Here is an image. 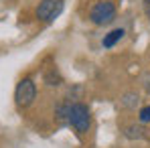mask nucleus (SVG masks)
Instances as JSON below:
<instances>
[{
	"label": "nucleus",
	"instance_id": "nucleus-5",
	"mask_svg": "<svg viewBox=\"0 0 150 148\" xmlns=\"http://www.w3.org/2000/svg\"><path fill=\"white\" fill-rule=\"evenodd\" d=\"M124 35H126V30L124 28H114V30H110L105 37H103V41H101V45L105 47V49H112L118 41H122L124 39Z\"/></svg>",
	"mask_w": 150,
	"mask_h": 148
},
{
	"label": "nucleus",
	"instance_id": "nucleus-1",
	"mask_svg": "<svg viewBox=\"0 0 150 148\" xmlns=\"http://www.w3.org/2000/svg\"><path fill=\"white\" fill-rule=\"evenodd\" d=\"M67 124H71V126H73V130L79 134V136L87 134V132H89V126H91L89 108H87L85 103H81V101H75V103H71Z\"/></svg>",
	"mask_w": 150,
	"mask_h": 148
},
{
	"label": "nucleus",
	"instance_id": "nucleus-8",
	"mask_svg": "<svg viewBox=\"0 0 150 148\" xmlns=\"http://www.w3.org/2000/svg\"><path fill=\"white\" fill-rule=\"evenodd\" d=\"M122 106L124 108H136L138 106V93H134V91H128V93H124V98H122Z\"/></svg>",
	"mask_w": 150,
	"mask_h": 148
},
{
	"label": "nucleus",
	"instance_id": "nucleus-9",
	"mask_svg": "<svg viewBox=\"0 0 150 148\" xmlns=\"http://www.w3.org/2000/svg\"><path fill=\"white\" fill-rule=\"evenodd\" d=\"M138 120H140L142 124L150 122V106H144V108L138 112Z\"/></svg>",
	"mask_w": 150,
	"mask_h": 148
},
{
	"label": "nucleus",
	"instance_id": "nucleus-11",
	"mask_svg": "<svg viewBox=\"0 0 150 148\" xmlns=\"http://www.w3.org/2000/svg\"><path fill=\"white\" fill-rule=\"evenodd\" d=\"M144 4H146V10H148V18H150V0H144Z\"/></svg>",
	"mask_w": 150,
	"mask_h": 148
},
{
	"label": "nucleus",
	"instance_id": "nucleus-3",
	"mask_svg": "<svg viewBox=\"0 0 150 148\" xmlns=\"http://www.w3.org/2000/svg\"><path fill=\"white\" fill-rule=\"evenodd\" d=\"M35 99H37V83L30 77L21 79L18 85H16V89H14V103L25 110L28 106H33Z\"/></svg>",
	"mask_w": 150,
	"mask_h": 148
},
{
	"label": "nucleus",
	"instance_id": "nucleus-2",
	"mask_svg": "<svg viewBox=\"0 0 150 148\" xmlns=\"http://www.w3.org/2000/svg\"><path fill=\"white\" fill-rule=\"evenodd\" d=\"M89 21L98 26L114 23L116 21V4L112 0H98L89 10Z\"/></svg>",
	"mask_w": 150,
	"mask_h": 148
},
{
	"label": "nucleus",
	"instance_id": "nucleus-6",
	"mask_svg": "<svg viewBox=\"0 0 150 148\" xmlns=\"http://www.w3.org/2000/svg\"><path fill=\"white\" fill-rule=\"evenodd\" d=\"M124 136L128 138V140H140V138H144L146 134H144V128H142V126L130 124V126L124 128Z\"/></svg>",
	"mask_w": 150,
	"mask_h": 148
},
{
	"label": "nucleus",
	"instance_id": "nucleus-10",
	"mask_svg": "<svg viewBox=\"0 0 150 148\" xmlns=\"http://www.w3.org/2000/svg\"><path fill=\"white\" fill-rule=\"evenodd\" d=\"M144 89H146V91L150 93V77H148V75L144 77Z\"/></svg>",
	"mask_w": 150,
	"mask_h": 148
},
{
	"label": "nucleus",
	"instance_id": "nucleus-4",
	"mask_svg": "<svg viewBox=\"0 0 150 148\" xmlns=\"http://www.w3.org/2000/svg\"><path fill=\"white\" fill-rule=\"evenodd\" d=\"M63 0H41V4L37 6V18L43 23H53L63 12Z\"/></svg>",
	"mask_w": 150,
	"mask_h": 148
},
{
	"label": "nucleus",
	"instance_id": "nucleus-7",
	"mask_svg": "<svg viewBox=\"0 0 150 148\" xmlns=\"http://www.w3.org/2000/svg\"><path fill=\"white\" fill-rule=\"evenodd\" d=\"M61 81H63V79H61V75H59V71H57L55 67L45 73V83L51 85V87H53V85H61Z\"/></svg>",
	"mask_w": 150,
	"mask_h": 148
}]
</instances>
